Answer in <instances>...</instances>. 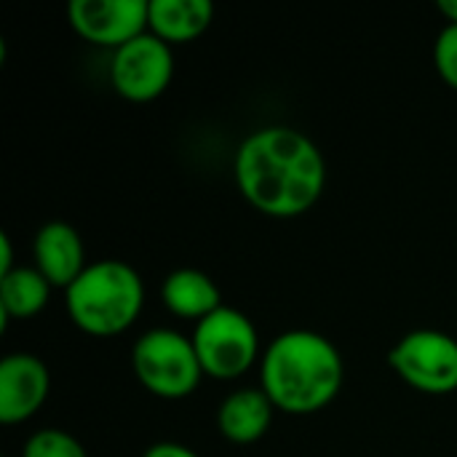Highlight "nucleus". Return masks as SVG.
<instances>
[{"label":"nucleus","mask_w":457,"mask_h":457,"mask_svg":"<svg viewBox=\"0 0 457 457\" xmlns=\"http://www.w3.org/2000/svg\"><path fill=\"white\" fill-rule=\"evenodd\" d=\"M174 78V51L169 43L145 32L131 43L112 51L110 80L115 91L129 102L158 99Z\"/></svg>","instance_id":"7"},{"label":"nucleus","mask_w":457,"mask_h":457,"mask_svg":"<svg viewBox=\"0 0 457 457\" xmlns=\"http://www.w3.org/2000/svg\"><path fill=\"white\" fill-rule=\"evenodd\" d=\"M67 16L86 43L118 51L147 32L150 0H72Z\"/></svg>","instance_id":"8"},{"label":"nucleus","mask_w":457,"mask_h":457,"mask_svg":"<svg viewBox=\"0 0 457 457\" xmlns=\"http://www.w3.org/2000/svg\"><path fill=\"white\" fill-rule=\"evenodd\" d=\"M72 324L91 337H115L142 313L145 287L139 273L120 260L88 262V268L64 289Z\"/></svg>","instance_id":"3"},{"label":"nucleus","mask_w":457,"mask_h":457,"mask_svg":"<svg viewBox=\"0 0 457 457\" xmlns=\"http://www.w3.org/2000/svg\"><path fill=\"white\" fill-rule=\"evenodd\" d=\"M35 268L51 287L70 289L72 281L88 268L80 233L67 222H46L32 241Z\"/></svg>","instance_id":"10"},{"label":"nucleus","mask_w":457,"mask_h":457,"mask_svg":"<svg viewBox=\"0 0 457 457\" xmlns=\"http://www.w3.org/2000/svg\"><path fill=\"white\" fill-rule=\"evenodd\" d=\"M394 372L415 391L445 396L457 391V340L439 329H415L388 353Z\"/></svg>","instance_id":"6"},{"label":"nucleus","mask_w":457,"mask_h":457,"mask_svg":"<svg viewBox=\"0 0 457 457\" xmlns=\"http://www.w3.org/2000/svg\"><path fill=\"white\" fill-rule=\"evenodd\" d=\"M21 457H88V453L72 434L59 428H43L27 439Z\"/></svg>","instance_id":"15"},{"label":"nucleus","mask_w":457,"mask_h":457,"mask_svg":"<svg viewBox=\"0 0 457 457\" xmlns=\"http://www.w3.org/2000/svg\"><path fill=\"white\" fill-rule=\"evenodd\" d=\"M142 457H201L195 450L185 447V445H177V442H158L153 447L145 450Z\"/></svg>","instance_id":"17"},{"label":"nucleus","mask_w":457,"mask_h":457,"mask_svg":"<svg viewBox=\"0 0 457 457\" xmlns=\"http://www.w3.org/2000/svg\"><path fill=\"white\" fill-rule=\"evenodd\" d=\"M51 284L43 278L37 268H13L0 276V316L5 321H24L37 316L48 305Z\"/></svg>","instance_id":"14"},{"label":"nucleus","mask_w":457,"mask_h":457,"mask_svg":"<svg viewBox=\"0 0 457 457\" xmlns=\"http://www.w3.org/2000/svg\"><path fill=\"white\" fill-rule=\"evenodd\" d=\"M439 11L445 13L447 24H457V0H439Z\"/></svg>","instance_id":"19"},{"label":"nucleus","mask_w":457,"mask_h":457,"mask_svg":"<svg viewBox=\"0 0 457 457\" xmlns=\"http://www.w3.org/2000/svg\"><path fill=\"white\" fill-rule=\"evenodd\" d=\"M233 174L241 195L262 214L292 220L311 212L327 187L319 145L292 126L252 131L236 150Z\"/></svg>","instance_id":"1"},{"label":"nucleus","mask_w":457,"mask_h":457,"mask_svg":"<svg viewBox=\"0 0 457 457\" xmlns=\"http://www.w3.org/2000/svg\"><path fill=\"white\" fill-rule=\"evenodd\" d=\"M131 364L145 391L171 402L190 396L204 378L193 340L163 327L145 332L134 343Z\"/></svg>","instance_id":"4"},{"label":"nucleus","mask_w":457,"mask_h":457,"mask_svg":"<svg viewBox=\"0 0 457 457\" xmlns=\"http://www.w3.org/2000/svg\"><path fill=\"white\" fill-rule=\"evenodd\" d=\"M13 270V246L8 233H0V276Z\"/></svg>","instance_id":"18"},{"label":"nucleus","mask_w":457,"mask_h":457,"mask_svg":"<svg viewBox=\"0 0 457 457\" xmlns=\"http://www.w3.org/2000/svg\"><path fill=\"white\" fill-rule=\"evenodd\" d=\"M345 380L337 345L311 329L278 335L260 359V386L278 412L316 415L329 407Z\"/></svg>","instance_id":"2"},{"label":"nucleus","mask_w":457,"mask_h":457,"mask_svg":"<svg viewBox=\"0 0 457 457\" xmlns=\"http://www.w3.org/2000/svg\"><path fill=\"white\" fill-rule=\"evenodd\" d=\"M273 412L276 407L262 388H241L220 404L217 428L233 445H252L268 434Z\"/></svg>","instance_id":"11"},{"label":"nucleus","mask_w":457,"mask_h":457,"mask_svg":"<svg viewBox=\"0 0 457 457\" xmlns=\"http://www.w3.org/2000/svg\"><path fill=\"white\" fill-rule=\"evenodd\" d=\"M190 340L204 375L217 380H236L246 375L260 356L257 327L249 321V316L228 305L198 321Z\"/></svg>","instance_id":"5"},{"label":"nucleus","mask_w":457,"mask_h":457,"mask_svg":"<svg viewBox=\"0 0 457 457\" xmlns=\"http://www.w3.org/2000/svg\"><path fill=\"white\" fill-rule=\"evenodd\" d=\"M434 62L442 80L457 91V24H447L434 46Z\"/></svg>","instance_id":"16"},{"label":"nucleus","mask_w":457,"mask_h":457,"mask_svg":"<svg viewBox=\"0 0 457 457\" xmlns=\"http://www.w3.org/2000/svg\"><path fill=\"white\" fill-rule=\"evenodd\" d=\"M51 372L32 353H11L0 361V423L16 426L29 420L48 399Z\"/></svg>","instance_id":"9"},{"label":"nucleus","mask_w":457,"mask_h":457,"mask_svg":"<svg viewBox=\"0 0 457 457\" xmlns=\"http://www.w3.org/2000/svg\"><path fill=\"white\" fill-rule=\"evenodd\" d=\"M161 300L166 311L195 324L212 316L217 308H222L220 287L204 270L195 268H179L169 273L161 284Z\"/></svg>","instance_id":"12"},{"label":"nucleus","mask_w":457,"mask_h":457,"mask_svg":"<svg viewBox=\"0 0 457 457\" xmlns=\"http://www.w3.org/2000/svg\"><path fill=\"white\" fill-rule=\"evenodd\" d=\"M214 19L209 0H150L147 32L163 43H190L201 37Z\"/></svg>","instance_id":"13"}]
</instances>
